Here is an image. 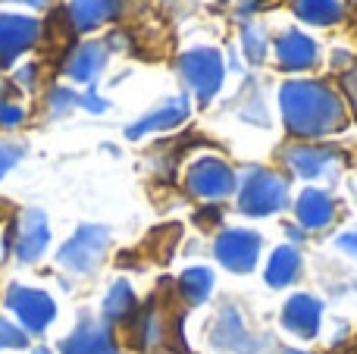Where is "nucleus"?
Instances as JSON below:
<instances>
[{"label":"nucleus","mask_w":357,"mask_h":354,"mask_svg":"<svg viewBox=\"0 0 357 354\" xmlns=\"http://www.w3.org/2000/svg\"><path fill=\"white\" fill-rule=\"evenodd\" d=\"M3 3H25V6H47L50 0H3Z\"/></svg>","instance_id":"473e14b6"},{"label":"nucleus","mask_w":357,"mask_h":354,"mask_svg":"<svg viewBox=\"0 0 357 354\" xmlns=\"http://www.w3.org/2000/svg\"><path fill=\"white\" fill-rule=\"evenodd\" d=\"M6 307L19 317V323L29 332H44L56 317V305L47 292H38L29 286H10L6 292Z\"/></svg>","instance_id":"6e6552de"},{"label":"nucleus","mask_w":357,"mask_h":354,"mask_svg":"<svg viewBox=\"0 0 357 354\" xmlns=\"http://www.w3.org/2000/svg\"><path fill=\"white\" fill-rule=\"evenodd\" d=\"M41 22L35 16H10L0 13V66H10L22 50L38 41Z\"/></svg>","instance_id":"1a4fd4ad"},{"label":"nucleus","mask_w":357,"mask_h":354,"mask_svg":"<svg viewBox=\"0 0 357 354\" xmlns=\"http://www.w3.org/2000/svg\"><path fill=\"white\" fill-rule=\"evenodd\" d=\"M29 345V336H25L19 326H13L10 320H0V351L6 348H25Z\"/></svg>","instance_id":"393cba45"},{"label":"nucleus","mask_w":357,"mask_h":354,"mask_svg":"<svg viewBox=\"0 0 357 354\" xmlns=\"http://www.w3.org/2000/svg\"><path fill=\"white\" fill-rule=\"evenodd\" d=\"M260 245H264V238H260L257 232L226 229L216 236L213 254H216V261H220L226 270H232V273H251V270L257 267Z\"/></svg>","instance_id":"0eeeda50"},{"label":"nucleus","mask_w":357,"mask_h":354,"mask_svg":"<svg viewBox=\"0 0 357 354\" xmlns=\"http://www.w3.org/2000/svg\"><path fill=\"white\" fill-rule=\"evenodd\" d=\"M295 217L304 232H320L335 220V201L323 188H304L295 201Z\"/></svg>","instance_id":"dca6fc26"},{"label":"nucleus","mask_w":357,"mask_h":354,"mask_svg":"<svg viewBox=\"0 0 357 354\" xmlns=\"http://www.w3.org/2000/svg\"><path fill=\"white\" fill-rule=\"evenodd\" d=\"M345 91H348V98H351V107H354V113H357V82L354 79L345 82Z\"/></svg>","instance_id":"2f4dec72"},{"label":"nucleus","mask_w":357,"mask_h":354,"mask_svg":"<svg viewBox=\"0 0 357 354\" xmlns=\"http://www.w3.org/2000/svg\"><path fill=\"white\" fill-rule=\"evenodd\" d=\"M235 185H238V176L220 157H197L188 167V173H185L188 194H195L197 201H207V204L226 201L235 192Z\"/></svg>","instance_id":"39448f33"},{"label":"nucleus","mask_w":357,"mask_h":354,"mask_svg":"<svg viewBox=\"0 0 357 354\" xmlns=\"http://www.w3.org/2000/svg\"><path fill=\"white\" fill-rule=\"evenodd\" d=\"M123 0H69V22L79 31H94L119 16Z\"/></svg>","instance_id":"f3484780"},{"label":"nucleus","mask_w":357,"mask_h":354,"mask_svg":"<svg viewBox=\"0 0 357 354\" xmlns=\"http://www.w3.org/2000/svg\"><path fill=\"white\" fill-rule=\"evenodd\" d=\"M25 119V110L19 104H10V100H0V125L3 129H13Z\"/></svg>","instance_id":"cd10ccee"},{"label":"nucleus","mask_w":357,"mask_h":354,"mask_svg":"<svg viewBox=\"0 0 357 354\" xmlns=\"http://www.w3.org/2000/svg\"><path fill=\"white\" fill-rule=\"evenodd\" d=\"M178 72L188 91L195 94L201 104H210L216 91L222 88V75H226V63L216 47H191L178 60Z\"/></svg>","instance_id":"7ed1b4c3"},{"label":"nucleus","mask_w":357,"mask_h":354,"mask_svg":"<svg viewBox=\"0 0 357 354\" xmlns=\"http://www.w3.org/2000/svg\"><path fill=\"white\" fill-rule=\"evenodd\" d=\"M273 50H276V63L285 72H304V69H310L317 63V56H320L317 41L298 29L282 31V35L276 38V44H273Z\"/></svg>","instance_id":"9b49d317"},{"label":"nucleus","mask_w":357,"mask_h":354,"mask_svg":"<svg viewBox=\"0 0 357 354\" xmlns=\"http://www.w3.org/2000/svg\"><path fill=\"white\" fill-rule=\"evenodd\" d=\"M107 248H110V229H107V226H98V223H85V226H79L75 236L60 248L56 261H60V267L85 276V273H94V270L100 267Z\"/></svg>","instance_id":"20e7f679"},{"label":"nucleus","mask_w":357,"mask_h":354,"mask_svg":"<svg viewBox=\"0 0 357 354\" xmlns=\"http://www.w3.org/2000/svg\"><path fill=\"white\" fill-rule=\"evenodd\" d=\"M210 342L220 351L229 354H251L254 351V339L248 332L245 320H241L238 307H222L213 320V330H210Z\"/></svg>","instance_id":"f8f14e48"},{"label":"nucleus","mask_w":357,"mask_h":354,"mask_svg":"<svg viewBox=\"0 0 357 354\" xmlns=\"http://www.w3.org/2000/svg\"><path fill=\"white\" fill-rule=\"evenodd\" d=\"M241 50H245L248 63H264L266 50H270V38H266V29L260 22H245L241 25Z\"/></svg>","instance_id":"b1692460"},{"label":"nucleus","mask_w":357,"mask_h":354,"mask_svg":"<svg viewBox=\"0 0 357 354\" xmlns=\"http://www.w3.org/2000/svg\"><path fill=\"white\" fill-rule=\"evenodd\" d=\"M210 292H213V273H210L207 267H191L178 276V295H182L191 307L204 305V301L210 298Z\"/></svg>","instance_id":"412c9836"},{"label":"nucleus","mask_w":357,"mask_h":354,"mask_svg":"<svg viewBox=\"0 0 357 354\" xmlns=\"http://www.w3.org/2000/svg\"><path fill=\"white\" fill-rule=\"evenodd\" d=\"M289 204V179L276 169L251 167L238 179V210L248 217H273Z\"/></svg>","instance_id":"f03ea898"},{"label":"nucleus","mask_w":357,"mask_h":354,"mask_svg":"<svg viewBox=\"0 0 357 354\" xmlns=\"http://www.w3.org/2000/svg\"><path fill=\"white\" fill-rule=\"evenodd\" d=\"M320 320H323L320 298H314L307 292L291 295L282 307V326L298 339H314L320 332Z\"/></svg>","instance_id":"ddd939ff"},{"label":"nucleus","mask_w":357,"mask_h":354,"mask_svg":"<svg viewBox=\"0 0 357 354\" xmlns=\"http://www.w3.org/2000/svg\"><path fill=\"white\" fill-rule=\"evenodd\" d=\"M25 148L22 144H10V141H0V179H3L6 173H10L13 167H16L19 160H22Z\"/></svg>","instance_id":"a878e982"},{"label":"nucleus","mask_w":357,"mask_h":354,"mask_svg":"<svg viewBox=\"0 0 357 354\" xmlns=\"http://www.w3.org/2000/svg\"><path fill=\"white\" fill-rule=\"evenodd\" d=\"M60 354H119L113 332L98 320H82L60 345Z\"/></svg>","instance_id":"4468645a"},{"label":"nucleus","mask_w":357,"mask_h":354,"mask_svg":"<svg viewBox=\"0 0 357 354\" xmlns=\"http://www.w3.org/2000/svg\"><path fill=\"white\" fill-rule=\"evenodd\" d=\"M135 339L144 351L157 348V345L167 339V317H163L157 307H148V311L138 317V326H135Z\"/></svg>","instance_id":"5701e85b"},{"label":"nucleus","mask_w":357,"mask_h":354,"mask_svg":"<svg viewBox=\"0 0 357 354\" xmlns=\"http://www.w3.org/2000/svg\"><path fill=\"white\" fill-rule=\"evenodd\" d=\"M75 104H79V98H75L69 88H54V94H50V110H54V116H63V113L73 110Z\"/></svg>","instance_id":"bb28decb"},{"label":"nucleus","mask_w":357,"mask_h":354,"mask_svg":"<svg viewBox=\"0 0 357 354\" xmlns=\"http://www.w3.org/2000/svg\"><path fill=\"white\" fill-rule=\"evenodd\" d=\"M16 82H19V85H31V82H35V66H25L22 72L16 75Z\"/></svg>","instance_id":"7c9ffc66"},{"label":"nucleus","mask_w":357,"mask_h":354,"mask_svg":"<svg viewBox=\"0 0 357 354\" xmlns=\"http://www.w3.org/2000/svg\"><path fill=\"white\" fill-rule=\"evenodd\" d=\"M279 110L291 138L317 141V138L335 135L348 125V107L335 88L326 82L295 79L279 88Z\"/></svg>","instance_id":"f257e3e1"},{"label":"nucleus","mask_w":357,"mask_h":354,"mask_svg":"<svg viewBox=\"0 0 357 354\" xmlns=\"http://www.w3.org/2000/svg\"><path fill=\"white\" fill-rule=\"evenodd\" d=\"M335 248L345 251L348 257H357V232H342V236L335 238Z\"/></svg>","instance_id":"c85d7f7f"},{"label":"nucleus","mask_w":357,"mask_h":354,"mask_svg":"<svg viewBox=\"0 0 357 354\" xmlns=\"http://www.w3.org/2000/svg\"><path fill=\"white\" fill-rule=\"evenodd\" d=\"M285 354H310V351H301V348H289Z\"/></svg>","instance_id":"72a5a7b5"},{"label":"nucleus","mask_w":357,"mask_h":354,"mask_svg":"<svg viewBox=\"0 0 357 354\" xmlns=\"http://www.w3.org/2000/svg\"><path fill=\"white\" fill-rule=\"evenodd\" d=\"M79 104L82 107H88V110H91V113H104L107 110V100L104 98H98V94H85V98H79Z\"/></svg>","instance_id":"c756f323"},{"label":"nucleus","mask_w":357,"mask_h":354,"mask_svg":"<svg viewBox=\"0 0 357 354\" xmlns=\"http://www.w3.org/2000/svg\"><path fill=\"white\" fill-rule=\"evenodd\" d=\"M132 314H135V292H132V286L126 279L113 282L104 298V320L107 323H123Z\"/></svg>","instance_id":"4be33fe9"},{"label":"nucleus","mask_w":357,"mask_h":354,"mask_svg":"<svg viewBox=\"0 0 357 354\" xmlns=\"http://www.w3.org/2000/svg\"><path fill=\"white\" fill-rule=\"evenodd\" d=\"M301 276V251L295 245H279L276 251L270 254V263H266V286L273 288H285Z\"/></svg>","instance_id":"a211bd4d"},{"label":"nucleus","mask_w":357,"mask_h":354,"mask_svg":"<svg viewBox=\"0 0 357 354\" xmlns=\"http://www.w3.org/2000/svg\"><path fill=\"white\" fill-rule=\"evenodd\" d=\"M104 66H107V44L88 41V44H82L73 56H69L66 72L73 75L75 82H94Z\"/></svg>","instance_id":"6ab92c4d"},{"label":"nucleus","mask_w":357,"mask_h":354,"mask_svg":"<svg viewBox=\"0 0 357 354\" xmlns=\"http://www.w3.org/2000/svg\"><path fill=\"white\" fill-rule=\"evenodd\" d=\"M291 10H295V16L301 22L317 25V29L335 25L345 16V3L342 0H291Z\"/></svg>","instance_id":"aec40b11"},{"label":"nucleus","mask_w":357,"mask_h":354,"mask_svg":"<svg viewBox=\"0 0 357 354\" xmlns=\"http://www.w3.org/2000/svg\"><path fill=\"white\" fill-rule=\"evenodd\" d=\"M31 354H50L47 348H35V351H31Z\"/></svg>","instance_id":"f704fd0d"},{"label":"nucleus","mask_w":357,"mask_h":354,"mask_svg":"<svg viewBox=\"0 0 357 354\" xmlns=\"http://www.w3.org/2000/svg\"><path fill=\"white\" fill-rule=\"evenodd\" d=\"M188 113H191V100H188V94H178V98H169V100H163L157 110H151L148 116H142L138 123H132L129 129H126V138H144V135H151V132H169V129H176V125H182L185 119H188Z\"/></svg>","instance_id":"9d476101"},{"label":"nucleus","mask_w":357,"mask_h":354,"mask_svg":"<svg viewBox=\"0 0 357 354\" xmlns=\"http://www.w3.org/2000/svg\"><path fill=\"white\" fill-rule=\"evenodd\" d=\"M282 160L298 179H307V182H317V179H329V176L339 173L342 167V154L333 148H323V144H291V148L282 151Z\"/></svg>","instance_id":"423d86ee"},{"label":"nucleus","mask_w":357,"mask_h":354,"mask_svg":"<svg viewBox=\"0 0 357 354\" xmlns=\"http://www.w3.org/2000/svg\"><path fill=\"white\" fill-rule=\"evenodd\" d=\"M50 242V223L44 210H25L19 220V236H16V257L22 263H35L38 257L47 251Z\"/></svg>","instance_id":"2eb2a0df"}]
</instances>
